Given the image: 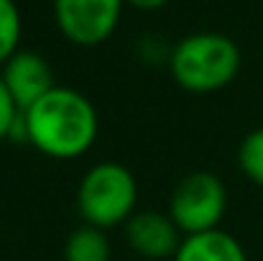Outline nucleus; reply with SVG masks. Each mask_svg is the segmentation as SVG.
<instances>
[{
    "instance_id": "ddd939ff",
    "label": "nucleus",
    "mask_w": 263,
    "mask_h": 261,
    "mask_svg": "<svg viewBox=\"0 0 263 261\" xmlns=\"http://www.w3.org/2000/svg\"><path fill=\"white\" fill-rule=\"evenodd\" d=\"M128 5L138 8V10H159L161 5H166L169 0H125Z\"/></svg>"
},
{
    "instance_id": "9b49d317",
    "label": "nucleus",
    "mask_w": 263,
    "mask_h": 261,
    "mask_svg": "<svg viewBox=\"0 0 263 261\" xmlns=\"http://www.w3.org/2000/svg\"><path fill=\"white\" fill-rule=\"evenodd\" d=\"M238 167L256 187L263 189V126L246 133L238 149Z\"/></svg>"
},
{
    "instance_id": "39448f33",
    "label": "nucleus",
    "mask_w": 263,
    "mask_h": 261,
    "mask_svg": "<svg viewBox=\"0 0 263 261\" xmlns=\"http://www.w3.org/2000/svg\"><path fill=\"white\" fill-rule=\"evenodd\" d=\"M123 3L125 0H54V21L67 41L97 46L115 33Z\"/></svg>"
},
{
    "instance_id": "1a4fd4ad",
    "label": "nucleus",
    "mask_w": 263,
    "mask_h": 261,
    "mask_svg": "<svg viewBox=\"0 0 263 261\" xmlns=\"http://www.w3.org/2000/svg\"><path fill=\"white\" fill-rule=\"evenodd\" d=\"M64 261H110V241L102 228L80 225L64 243Z\"/></svg>"
},
{
    "instance_id": "7ed1b4c3",
    "label": "nucleus",
    "mask_w": 263,
    "mask_h": 261,
    "mask_svg": "<svg viewBox=\"0 0 263 261\" xmlns=\"http://www.w3.org/2000/svg\"><path fill=\"white\" fill-rule=\"evenodd\" d=\"M138 182L120 162H100L89 167L77 187V210L87 225L110 231L125 225L136 215Z\"/></svg>"
},
{
    "instance_id": "f8f14e48",
    "label": "nucleus",
    "mask_w": 263,
    "mask_h": 261,
    "mask_svg": "<svg viewBox=\"0 0 263 261\" xmlns=\"http://www.w3.org/2000/svg\"><path fill=\"white\" fill-rule=\"evenodd\" d=\"M18 120H21V110H18L13 95L8 92V87L3 82V75H0V141L13 136Z\"/></svg>"
},
{
    "instance_id": "9d476101",
    "label": "nucleus",
    "mask_w": 263,
    "mask_h": 261,
    "mask_svg": "<svg viewBox=\"0 0 263 261\" xmlns=\"http://www.w3.org/2000/svg\"><path fill=\"white\" fill-rule=\"evenodd\" d=\"M23 21L15 0H0V67L21 49Z\"/></svg>"
},
{
    "instance_id": "f257e3e1",
    "label": "nucleus",
    "mask_w": 263,
    "mask_h": 261,
    "mask_svg": "<svg viewBox=\"0 0 263 261\" xmlns=\"http://www.w3.org/2000/svg\"><path fill=\"white\" fill-rule=\"evenodd\" d=\"M26 141L51 159H77L95 146L100 120L87 95L74 87H51L23 110Z\"/></svg>"
},
{
    "instance_id": "f03ea898",
    "label": "nucleus",
    "mask_w": 263,
    "mask_h": 261,
    "mask_svg": "<svg viewBox=\"0 0 263 261\" xmlns=\"http://www.w3.org/2000/svg\"><path fill=\"white\" fill-rule=\"evenodd\" d=\"M169 69L174 82L186 92H217L238 77L240 49L230 36L222 33H192L172 49Z\"/></svg>"
},
{
    "instance_id": "0eeeda50",
    "label": "nucleus",
    "mask_w": 263,
    "mask_h": 261,
    "mask_svg": "<svg viewBox=\"0 0 263 261\" xmlns=\"http://www.w3.org/2000/svg\"><path fill=\"white\" fill-rule=\"evenodd\" d=\"M0 75L21 113L28 110L36 100H41L51 87H57L49 62L39 51H31V49H18L0 67Z\"/></svg>"
},
{
    "instance_id": "20e7f679",
    "label": "nucleus",
    "mask_w": 263,
    "mask_h": 261,
    "mask_svg": "<svg viewBox=\"0 0 263 261\" xmlns=\"http://www.w3.org/2000/svg\"><path fill=\"white\" fill-rule=\"evenodd\" d=\"M228 210V187L212 172H192L176 182L169 197V218L184 236L217 231Z\"/></svg>"
},
{
    "instance_id": "423d86ee",
    "label": "nucleus",
    "mask_w": 263,
    "mask_h": 261,
    "mask_svg": "<svg viewBox=\"0 0 263 261\" xmlns=\"http://www.w3.org/2000/svg\"><path fill=\"white\" fill-rule=\"evenodd\" d=\"M123 228H125L128 246L138 256L151 261L174 259L184 241V233L176 228L169 213H159V210H141Z\"/></svg>"
},
{
    "instance_id": "6e6552de",
    "label": "nucleus",
    "mask_w": 263,
    "mask_h": 261,
    "mask_svg": "<svg viewBox=\"0 0 263 261\" xmlns=\"http://www.w3.org/2000/svg\"><path fill=\"white\" fill-rule=\"evenodd\" d=\"M174 261H248V256L235 236L217 228L197 236H184Z\"/></svg>"
}]
</instances>
